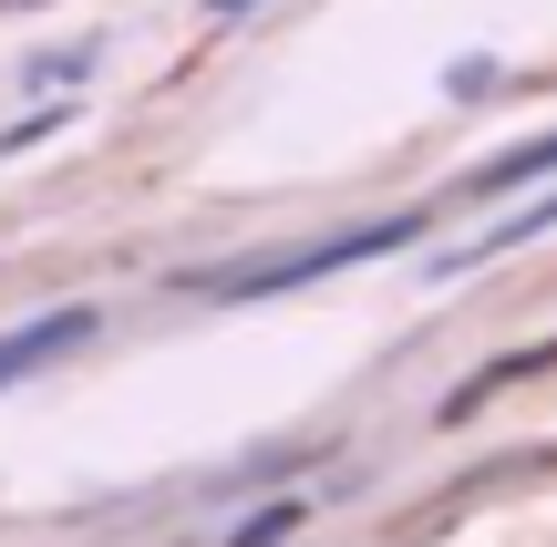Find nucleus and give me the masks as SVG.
<instances>
[{"label": "nucleus", "instance_id": "obj_1", "mask_svg": "<svg viewBox=\"0 0 557 547\" xmlns=\"http://www.w3.org/2000/svg\"><path fill=\"white\" fill-rule=\"evenodd\" d=\"M423 217H372V227H341V238H310V248H289V259H248V269H207V300H269V289H310V279H331V269H351V259H382V248H403Z\"/></svg>", "mask_w": 557, "mask_h": 547}, {"label": "nucleus", "instance_id": "obj_2", "mask_svg": "<svg viewBox=\"0 0 557 547\" xmlns=\"http://www.w3.org/2000/svg\"><path fill=\"white\" fill-rule=\"evenodd\" d=\"M94 331H103V321H94L83 300H62V310H32L21 331H0V393H11V383H32V372H52L62 351H83Z\"/></svg>", "mask_w": 557, "mask_h": 547}, {"label": "nucleus", "instance_id": "obj_3", "mask_svg": "<svg viewBox=\"0 0 557 547\" xmlns=\"http://www.w3.org/2000/svg\"><path fill=\"white\" fill-rule=\"evenodd\" d=\"M527 176H557V135H537V145H506L496 165H475V197H496V186H527Z\"/></svg>", "mask_w": 557, "mask_h": 547}, {"label": "nucleus", "instance_id": "obj_4", "mask_svg": "<svg viewBox=\"0 0 557 547\" xmlns=\"http://www.w3.org/2000/svg\"><path fill=\"white\" fill-rule=\"evenodd\" d=\"M289 527H299V496H278V507H259V517H248V527L227 537V547H269V537H289Z\"/></svg>", "mask_w": 557, "mask_h": 547}, {"label": "nucleus", "instance_id": "obj_5", "mask_svg": "<svg viewBox=\"0 0 557 547\" xmlns=\"http://www.w3.org/2000/svg\"><path fill=\"white\" fill-rule=\"evenodd\" d=\"M207 11H218V21H238V11H259V0H207Z\"/></svg>", "mask_w": 557, "mask_h": 547}]
</instances>
